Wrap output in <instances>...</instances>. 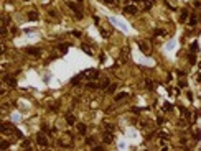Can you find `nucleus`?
Wrapping results in <instances>:
<instances>
[{"instance_id": "nucleus-1", "label": "nucleus", "mask_w": 201, "mask_h": 151, "mask_svg": "<svg viewBox=\"0 0 201 151\" xmlns=\"http://www.w3.org/2000/svg\"><path fill=\"white\" fill-rule=\"evenodd\" d=\"M66 5H68V7H69V8H71V10H73V12H74V18H76V20H81V18H82V13H81V12H79V7H78V5H76V3H74V2H68V3H66Z\"/></svg>"}, {"instance_id": "nucleus-2", "label": "nucleus", "mask_w": 201, "mask_h": 151, "mask_svg": "<svg viewBox=\"0 0 201 151\" xmlns=\"http://www.w3.org/2000/svg\"><path fill=\"white\" fill-rule=\"evenodd\" d=\"M25 53L30 54V56H33V58L41 56V50H38V48H25Z\"/></svg>"}, {"instance_id": "nucleus-3", "label": "nucleus", "mask_w": 201, "mask_h": 151, "mask_svg": "<svg viewBox=\"0 0 201 151\" xmlns=\"http://www.w3.org/2000/svg\"><path fill=\"white\" fill-rule=\"evenodd\" d=\"M36 141H38V145H41V146H48V145H50V141H48V138L45 137V133H38Z\"/></svg>"}, {"instance_id": "nucleus-4", "label": "nucleus", "mask_w": 201, "mask_h": 151, "mask_svg": "<svg viewBox=\"0 0 201 151\" xmlns=\"http://www.w3.org/2000/svg\"><path fill=\"white\" fill-rule=\"evenodd\" d=\"M139 46H140V50H142V53H145V54H150L152 48H150V44L147 43V41H142V43H139Z\"/></svg>"}, {"instance_id": "nucleus-5", "label": "nucleus", "mask_w": 201, "mask_h": 151, "mask_svg": "<svg viewBox=\"0 0 201 151\" xmlns=\"http://www.w3.org/2000/svg\"><path fill=\"white\" fill-rule=\"evenodd\" d=\"M3 82H7L10 87H17V81H15V77H12V76H5V77H3Z\"/></svg>"}, {"instance_id": "nucleus-6", "label": "nucleus", "mask_w": 201, "mask_h": 151, "mask_svg": "<svg viewBox=\"0 0 201 151\" xmlns=\"http://www.w3.org/2000/svg\"><path fill=\"white\" fill-rule=\"evenodd\" d=\"M126 13L135 15V13H137V7H135V5H127V7H126Z\"/></svg>"}, {"instance_id": "nucleus-7", "label": "nucleus", "mask_w": 201, "mask_h": 151, "mask_svg": "<svg viewBox=\"0 0 201 151\" xmlns=\"http://www.w3.org/2000/svg\"><path fill=\"white\" fill-rule=\"evenodd\" d=\"M102 140H104V143H111L112 141V133H111V131H106V133L104 135H102Z\"/></svg>"}, {"instance_id": "nucleus-8", "label": "nucleus", "mask_w": 201, "mask_h": 151, "mask_svg": "<svg viewBox=\"0 0 201 151\" xmlns=\"http://www.w3.org/2000/svg\"><path fill=\"white\" fill-rule=\"evenodd\" d=\"M78 131H79L81 135H86L88 128H86V125H84V123H79V125H78Z\"/></svg>"}, {"instance_id": "nucleus-9", "label": "nucleus", "mask_w": 201, "mask_h": 151, "mask_svg": "<svg viewBox=\"0 0 201 151\" xmlns=\"http://www.w3.org/2000/svg\"><path fill=\"white\" fill-rule=\"evenodd\" d=\"M66 122L69 123V125H74V122H76L74 115H71V113H68V115H66Z\"/></svg>"}, {"instance_id": "nucleus-10", "label": "nucleus", "mask_w": 201, "mask_h": 151, "mask_svg": "<svg viewBox=\"0 0 201 151\" xmlns=\"http://www.w3.org/2000/svg\"><path fill=\"white\" fill-rule=\"evenodd\" d=\"M127 95H129L127 92H120V94H117V95H116V100H117V102H119V100H124Z\"/></svg>"}, {"instance_id": "nucleus-11", "label": "nucleus", "mask_w": 201, "mask_h": 151, "mask_svg": "<svg viewBox=\"0 0 201 151\" xmlns=\"http://www.w3.org/2000/svg\"><path fill=\"white\" fill-rule=\"evenodd\" d=\"M36 18H38V13H36V12H30V13H28V20L35 21Z\"/></svg>"}, {"instance_id": "nucleus-12", "label": "nucleus", "mask_w": 201, "mask_h": 151, "mask_svg": "<svg viewBox=\"0 0 201 151\" xmlns=\"http://www.w3.org/2000/svg\"><path fill=\"white\" fill-rule=\"evenodd\" d=\"M81 48H82V50H84L86 53H88V54H92V50H91V48H89L86 43H82V44H81Z\"/></svg>"}, {"instance_id": "nucleus-13", "label": "nucleus", "mask_w": 201, "mask_h": 151, "mask_svg": "<svg viewBox=\"0 0 201 151\" xmlns=\"http://www.w3.org/2000/svg\"><path fill=\"white\" fill-rule=\"evenodd\" d=\"M186 20H188V12L183 10V12H181V21H186Z\"/></svg>"}, {"instance_id": "nucleus-14", "label": "nucleus", "mask_w": 201, "mask_h": 151, "mask_svg": "<svg viewBox=\"0 0 201 151\" xmlns=\"http://www.w3.org/2000/svg\"><path fill=\"white\" fill-rule=\"evenodd\" d=\"M196 50H198V43L195 41V43L191 44V48H189V51H191V53H196Z\"/></svg>"}, {"instance_id": "nucleus-15", "label": "nucleus", "mask_w": 201, "mask_h": 151, "mask_svg": "<svg viewBox=\"0 0 201 151\" xmlns=\"http://www.w3.org/2000/svg\"><path fill=\"white\" fill-rule=\"evenodd\" d=\"M188 61L191 63V64H195V61H196V59H195V53H189V58H188Z\"/></svg>"}, {"instance_id": "nucleus-16", "label": "nucleus", "mask_w": 201, "mask_h": 151, "mask_svg": "<svg viewBox=\"0 0 201 151\" xmlns=\"http://www.w3.org/2000/svg\"><path fill=\"white\" fill-rule=\"evenodd\" d=\"M8 148V141H2L0 143V149H7Z\"/></svg>"}, {"instance_id": "nucleus-17", "label": "nucleus", "mask_w": 201, "mask_h": 151, "mask_svg": "<svg viewBox=\"0 0 201 151\" xmlns=\"http://www.w3.org/2000/svg\"><path fill=\"white\" fill-rule=\"evenodd\" d=\"M106 148H104V146H101V145H97V146H94V148H92V151H104Z\"/></svg>"}, {"instance_id": "nucleus-18", "label": "nucleus", "mask_w": 201, "mask_h": 151, "mask_svg": "<svg viewBox=\"0 0 201 151\" xmlns=\"http://www.w3.org/2000/svg\"><path fill=\"white\" fill-rule=\"evenodd\" d=\"M127 54H129V48H124V50H122V58L126 59V58H127Z\"/></svg>"}, {"instance_id": "nucleus-19", "label": "nucleus", "mask_w": 201, "mask_h": 151, "mask_svg": "<svg viewBox=\"0 0 201 151\" xmlns=\"http://www.w3.org/2000/svg\"><path fill=\"white\" fill-rule=\"evenodd\" d=\"M145 87L149 89V90H150V89H153V85H152V81H145Z\"/></svg>"}, {"instance_id": "nucleus-20", "label": "nucleus", "mask_w": 201, "mask_h": 151, "mask_svg": "<svg viewBox=\"0 0 201 151\" xmlns=\"http://www.w3.org/2000/svg\"><path fill=\"white\" fill-rule=\"evenodd\" d=\"M195 138L196 140H201V130H196L195 131Z\"/></svg>"}, {"instance_id": "nucleus-21", "label": "nucleus", "mask_w": 201, "mask_h": 151, "mask_svg": "<svg viewBox=\"0 0 201 151\" xmlns=\"http://www.w3.org/2000/svg\"><path fill=\"white\" fill-rule=\"evenodd\" d=\"M114 92H116V84H114V85H111V87H109V94H114Z\"/></svg>"}, {"instance_id": "nucleus-22", "label": "nucleus", "mask_w": 201, "mask_h": 151, "mask_svg": "<svg viewBox=\"0 0 201 151\" xmlns=\"http://www.w3.org/2000/svg\"><path fill=\"white\" fill-rule=\"evenodd\" d=\"M160 138H168V133L166 131H160Z\"/></svg>"}, {"instance_id": "nucleus-23", "label": "nucleus", "mask_w": 201, "mask_h": 151, "mask_svg": "<svg viewBox=\"0 0 201 151\" xmlns=\"http://www.w3.org/2000/svg\"><path fill=\"white\" fill-rule=\"evenodd\" d=\"M81 35H82L81 31H73V36H76V38H81Z\"/></svg>"}, {"instance_id": "nucleus-24", "label": "nucleus", "mask_w": 201, "mask_h": 151, "mask_svg": "<svg viewBox=\"0 0 201 151\" xmlns=\"http://www.w3.org/2000/svg\"><path fill=\"white\" fill-rule=\"evenodd\" d=\"M8 21H10V18L5 15V17H3V25H8Z\"/></svg>"}, {"instance_id": "nucleus-25", "label": "nucleus", "mask_w": 201, "mask_h": 151, "mask_svg": "<svg viewBox=\"0 0 201 151\" xmlns=\"http://www.w3.org/2000/svg\"><path fill=\"white\" fill-rule=\"evenodd\" d=\"M189 23H191V25H196V17H191V18H189Z\"/></svg>"}, {"instance_id": "nucleus-26", "label": "nucleus", "mask_w": 201, "mask_h": 151, "mask_svg": "<svg viewBox=\"0 0 201 151\" xmlns=\"http://www.w3.org/2000/svg\"><path fill=\"white\" fill-rule=\"evenodd\" d=\"M59 50H61V53H66L68 51V46H63V44H61V46H59Z\"/></svg>"}, {"instance_id": "nucleus-27", "label": "nucleus", "mask_w": 201, "mask_h": 151, "mask_svg": "<svg viewBox=\"0 0 201 151\" xmlns=\"http://www.w3.org/2000/svg\"><path fill=\"white\" fill-rule=\"evenodd\" d=\"M173 108V105H170V104H165V110H172Z\"/></svg>"}, {"instance_id": "nucleus-28", "label": "nucleus", "mask_w": 201, "mask_h": 151, "mask_svg": "<svg viewBox=\"0 0 201 151\" xmlns=\"http://www.w3.org/2000/svg\"><path fill=\"white\" fill-rule=\"evenodd\" d=\"M101 35H102V36H109V31H106V30H101Z\"/></svg>"}, {"instance_id": "nucleus-29", "label": "nucleus", "mask_w": 201, "mask_h": 151, "mask_svg": "<svg viewBox=\"0 0 201 151\" xmlns=\"http://www.w3.org/2000/svg\"><path fill=\"white\" fill-rule=\"evenodd\" d=\"M106 128H107V131H112V130H114V127H112V125H109V123L106 125Z\"/></svg>"}, {"instance_id": "nucleus-30", "label": "nucleus", "mask_w": 201, "mask_h": 151, "mask_svg": "<svg viewBox=\"0 0 201 151\" xmlns=\"http://www.w3.org/2000/svg\"><path fill=\"white\" fill-rule=\"evenodd\" d=\"M132 110H134L135 113H140V108H139V107H134V108H132Z\"/></svg>"}, {"instance_id": "nucleus-31", "label": "nucleus", "mask_w": 201, "mask_h": 151, "mask_svg": "<svg viewBox=\"0 0 201 151\" xmlns=\"http://www.w3.org/2000/svg\"><path fill=\"white\" fill-rule=\"evenodd\" d=\"M104 2H107L109 5H112V3H114V0H104Z\"/></svg>"}, {"instance_id": "nucleus-32", "label": "nucleus", "mask_w": 201, "mask_h": 151, "mask_svg": "<svg viewBox=\"0 0 201 151\" xmlns=\"http://www.w3.org/2000/svg\"><path fill=\"white\" fill-rule=\"evenodd\" d=\"M199 66H201V64H199Z\"/></svg>"}]
</instances>
